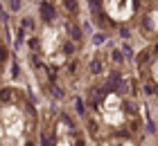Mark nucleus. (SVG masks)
<instances>
[{"label": "nucleus", "mask_w": 158, "mask_h": 146, "mask_svg": "<svg viewBox=\"0 0 158 146\" xmlns=\"http://www.w3.org/2000/svg\"><path fill=\"white\" fill-rule=\"evenodd\" d=\"M41 11H43V18H45V20H52V16H54V11L50 9V5H48V2H43V7H41Z\"/></svg>", "instance_id": "obj_1"}]
</instances>
